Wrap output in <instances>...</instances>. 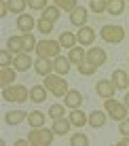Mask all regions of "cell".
<instances>
[{"mask_svg": "<svg viewBox=\"0 0 129 146\" xmlns=\"http://www.w3.org/2000/svg\"><path fill=\"white\" fill-rule=\"evenodd\" d=\"M53 135H55V131H53V129H47L44 125L42 127H32V131L28 133V144L49 146V144H53Z\"/></svg>", "mask_w": 129, "mask_h": 146, "instance_id": "obj_1", "label": "cell"}, {"mask_svg": "<svg viewBox=\"0 0 129 146\" xmlns=\"http://www.w3.org/2000/svg\"><path fill=\"white\" fill-rule=\"evenodd\" d=\"M44 87L49 89V93L55 95V98H66V93L70 91V89H68V83L59 76V74H49V76H44Z\"/></svg>", "mask_w": 129, "mask_h": 146, "instance_id": "obj_2", "label": "cell"}, {"mask_svg": "<svg viewBox=\"0 0 129 146\" xmlns=\"http://www.w3.org/2000/svg\"><path fill=\"white\" fill-rule=\"evenodd\" d=\"M104 110H106V114L112 121L127 119V112H129V108L125 106V102H116L114 98H106V102H104Z\"/></svg>", "mask_w": 129, "mask_h": 146, "instance_id": "obj_3", "label": "cell"}, {"mask_svg": "<svg viewBox=\"0 0 129 146\" xmlns=\"http://www.w3.org/2000/svg\"><path fill=\"white\" fill-rule=\"evenodd\" d=\"M2 98L7 102H13V104H23L30 98V91L23 85H9V87L2 89Z\"/></svg>", "mask_w": 129, "mask_h": 146, "instance_id": "obj_4", "label": "cell"}, {"mask_svg": "<svg viewBox=\"0 0 129 146\" xmlns=\"http://www.w3.org/2000/svg\"><path fill=\"white\" fill-rule=\"evenodd\" d=\"M100 36L106 40V42H110V44H121L123 40H125V28L110 23V26H104L100 30Z\"/></svg>", "mask_w": 129, "mask_h": 146, "instance_id": "obj_5", "label": "cell"}, {"mask_svg": "<svg viewBox=\"0 0 129 146\" xmlns=\"http://www.w3.org/2000/svg\"><path fill=\"white\" fill-rule=\"evenodd\" d=\"M59 40H38V44H36V53H38V57H49V59H55L57 55H59Z\"/></svg>", "mask_w": 129, "mask_h": 146, "instance_id": "obj_6", "label": "cell"}, {"mask_svg": "<svg viewBox=\"0 0 129 146\" xmlns=\"http://www.w3.org/2000/svg\"><path fill=\"white\" fill-rule=\"evenodd\" d=\"M85 62H89L95 68H100V66H104V64L108 62V55H106V51H104L102 47H91L87 51V55H85Z\"/></svg>", "mask_w": 129, "mask_h": 146, "instance_id": "obj_7", "label": "cell"}, {"mask_svg": "<svg viewBox=\"0 0 129 146\" xmlns=\"http://www.w3.org/2000/svg\"><path fill=\"white\" fill-rule=\"evenodd\" d=\"M114 91H116V85L112 83V80H108V78H102L100 83L95 85V93L100 95V98H114Z\"/></svg>", "mask_w": 129, "mask_h": 146, "instance_id": "obj_8", "label": "cell"}, {"mask_svg": "<svg viewBox=\"0 0 129 146\" xmlns=\"http://www.w3.org/2000/svg\"><path fill=\"white\" fill-rule=\"evenodd\" d=\"M76 38H78V44H81V47H91L93 40H95V32H93V28L83 26L76 32Z\"/></svg>", "mask_w": 129, "mask_h": 146, "instance_id": "obj_9", "label": "cell"}, {"mask_svg": "<svg viewBox=\"0 0 129 146\" xmlns=\"http://www.w3.org/2000/svg\"><path fill=\"white\" fill-rule=\"evenodd\" d=\"M32 66H34V62H32V57H30L26 51L15 55V62H13V68H15V70H19V72H26V70H30Z\"/></svg>", "mask_w": 129, "mask_h": 146, "instance_id": "obj_10", "label": "cell"}, {"mask_svg": "<svg viewBox=\"0 0 129 146\" xmlns=\"http://www.w3.org/2000/svg\"><path fill=\"white\" fill-rule=\"evenodd\" d=\"M34 68H36L38 76H49L51 72H55V70H53V62L49 57H38L36 62H34Z\"/></svg>", "mask_w": 129, "mask_h": 146, "instance_id": "obj_11", "label": "cell"}, {"mask_svg": "<svg viewBox=\"0 0 129 146\" xmlns=\"http://www.w3.org/2000/svg\"><path fill=\"white\" fill-rule=\"evenodd\" d=\"M70 23H74V26H78V28L87 26V9L81 7V4H78L76 9H72L70 11Z\"/></svg>", "mask_w": 129, "mask_h": 146, "instance_id": "obj_12", "label": "cell"}, {"mask_svg": "<svg viewBox=\"0 0 129 146\" xmlns=\"http://www.w3.org/2000/svg\"><path fill=\"white\" fill-rule=\"evenodd\" d=\"M36 28V21H34V17L32 15H28V13H21L17 17V30L21 34H26V32H32V30Z\"/></svg>", "mask_w": 129, "mask_h": 146, "instance_id": "obj_13", "label": "cell"}, {"mask_svg": "<svg viewBox=\"0 0 129 146\" xmlns=\"http://www.w3.org/2000/svg\"><path fill=\"white\" fill-rule=\"evenodd\" d=\"M106 121H108L106 110H91V112H89V125H91L93 129L104 127V125H106Z\"/></svg>", "mask_w": 129, "mask_h": 146, "instance_id": "obj_14", "label": "cell"}, {"mask_svg": "<svg viewBox=\"0 0 129 146\" xmlns=\"http://www.w3.org/2000/svg\"><path fill=\"white\" fill-rule=\"evenodd\" d=\"M21 121H28V114L23 112V110H9L7 114H4V123L15 127V125H19Z\"/></svg>", "mask_w": 129, "mask_h": 146, "instance_id": "obj_15", "label": "cell"}, {"mask_svg": "<svg viewBox=\"0 0 129 146\" xmlns=\"http://www.w3.org/2000/svg\"><path fill=\"white\" fill-rule=\"evenodd\" d=\"M70 59L68 57H62V55H57L55 59H53V70H55V72L59 74V76H66L68 72H70Z\"/></svg>", "mask_w": 129, "mask_h": 146, "instance_id": "obj_16", "label": "cell"}, {"mask_svg": "<svg viewBox=\"0 0 129 146\" xmlns=\"http://www.w3.org/2000/svg\"><path fill=\"white\" fill-rule=\"evenodd\" d=\"M47 93H49V89L44 87V85H34V87L30 89V100H32L34 104H42L44 100H47Z\"/></svg>", "mask_w": 129, "mask_h": 146, "instance_id": "obj_17", "label": "cell"}, {"mask_svg": "<svg viewBox=\"0 0 129 146\" xmlns=\"http://www.w3.org/2000/svg\"><path fill=\"white\" fill-rule=\"evenodd\" d=\"M64 102H66L68 108H78L83 104V93L78 91V89H70V91L66 93V98H64Z\"/></svg>", "mask_w": 129, "mask_h": 146, "instance_id": "obj_18", "label": "cell"}, {"mask_svg": "<svg viewBox=\"0 0 129 146\" xmlns=\"http://www.w3.org/2000/svg\"><path fill=\"white\" fill-rule=\"evenodd\" d=\"M70 123L74 125V127H83V125H89V114H85L83 110H78V108H72V112H70Z\"/></svg>", "mask_w": 129, "mask_h": 146, "instance_id": "obj_19", "label": "cell"}, {"mask_svg": "<svg viewBox=\"0 0 129 146\" xmlns=\"http://www.w3.org/2000/svg\"><path fill=\"white\" fill-rule=\"evenodd\" d=\"M85 55H87V51H85L83 47H72V49H68V59H70V64H74V66H78V64L85 62Z\"/></svg>", "mask_w": 129, "mask_h": 146, "instance_id": "obj_20", "label": "cell"}, {"mask_svg": "<svg viewBox=\"0 0 129 146\" xmlns=\"http://www.w3.org/2000/svg\"><path fill=\"white\" fill-rule=\"evenodd\" d=\"M15 80V68H9V66H2L0 68V87H9V85H13Z\"/></svg>", "mask_w": 129, "mask_h": 146, "instance_id": "obj_21", "label": "cell"}, {"mask_svg": "<svg viewBox=\"0 0 129 146\" xmlns=\"http://www.w3.org/2000/svg\"><path fill=\"white\" fill-rule=\"evenodd\" d=\"M112 83L116 85V89H127L129 87V76L125 70H114L112 72Z\"/></svg>", "mask_w": 129, "mask_h": 146, "instance_id": "obj_22", "label": "cell"}, {"mask_svg": "<svg viewBox=\"0 0 129 146\" xmlns=\"http://www.w3.org/2000/svg\"><path fill=\"white\" fill-rule=\"evenodd\" d=\"M70 125H72L70 121L62 117V119H55V121H53V127H51V129L55 131V135H66L68 131H70Z\"/></svg>", "mask_w": 129, "mask_h": 146, "instance_id": "obj_23", "label": "cell"}, {"mask_svg": "<svg viewBox=\"0 0 129 146\" xmlns=\"http://www.w3.org/2000/svg\"><path fill=\"white\" fill-rule=\"evenodd\" d=\"M76 42H78L76 34H72V32H62V34H59V44H62L64 49H72V47H76Z\"/></svg>", "mask_w": 129, "mask_h": 146, "instance_id": "obj_24", "label": "cell"}, {"mask_svg": "<svg viewBox=\"0 0 129 146\" xmlns=\"http://www.w3.org/2000/svg\"><path fill=\"white\" fill-rule=\"evenodd\" d=\"M125 11V0H108V11L112 17H118V15H123Z\"/></svg>", "mask_w": 129, "mask_h": 146, "instance_id": "obj_25", "label": "cell"}, {"mask_svg": "<svg viewBox=\"0 0 129 146\" xmlns=\"http://www.w3.org/2000/svg\"><path fill=\"white\" fill-rule=\"evenodd\" d=\"M7 49L11 53H23V40H21V36H11L7 40Z\"/></svg>", "mask_w": 129, "mask_h": 146, "instance_id": "obj_26", "label": "cell"}, {"mask_svg": "<svg viewBox=\"0 0 129 146\" xmlns=\"http://www.w3.org/2000/svg\"><path fill=\"white\" fill-rule=\"evenodd\" d=\"M28 123H30V127H42L44 125V114L40 110H32V112L28 114Z\"/></svg>", "mask_w": 129, "mask_h": 146, "instance_id": "obj_27", "label": "cell"}, {"mask_svg": "<svg viewBox=\"0 0 129 146\" xmlns=\"http://www.w3.org/2000/svg\"><path fill=\"white\" fill-rule=\"evenodd\" d=\"M21 40H23V51L30 53V51H36V38H34V34L32 32H26V34H21Z\"/></svg>", "mask_w": 129, "mask_h": 146, "instance_id": "obj_28", "label": "cell"}, {"mask_svg": "<svg viewBox=\"0 0 129 146\" xmlns=\"http://www.w3.org/2000/svg\"><path fill=\"white\" fill-rule=\"evenodd\" d=\"M89 9L95 15H102V13L108 11V0H91V2H89Z\"/></svg>", "mask_w": 129, "mask_h": 146, "instance_id": "obj_29", "label": "cell"}, {"mask_svg": "<svg viewBox=\"0 0 129 146\" xmlns=\"http://www.w3.org/2000/svg\"><path fill=\"white\" fill-rule=\"evenodd\" d=\"M36 30L40 34H51L53 32V21H49V19H44V17H40L36 21Z\"/></svg>", "mask_w": 129, "mask_h": 146, "instance_id": "obj_30", "label": "cell"}, {"mask_svg": "<svg viewBox=\"0 0 129 146\" xmlns=\"http://www.w3.org/2000/svg\"><path fill=\"white\" fill-rule=\"evenodd\" d=\"M59 11H62V9L55 7V4H53V7H47L42 11V17L49 19V21H57V19H59Z\"/></svg>", "mask_w": 129, "mask_h": 146, "instance_id": "obj_31", "label": "cell"}, {"mask_svg": "<svg viewBox=\"0 0 129 146\" xmlns=\"http://www.w3.org/2000/svg\"><path fill=\"white\" fill-rule=\"evenodd\" d=\"M7 2H9V9H11L13 13L21 15L23 11H26V4H28V0H7Z\"/></svg>", "mask_w": 129, "mask_h": 146, "instance_id": "obj_32", "label": "cell"}, {"mask_svg": "<svg viewBox=\"0 0 129 146\" xmlns=\"http://www.w3.org/2000/svg\"><path fill=\"white\" fill-rule=\"evenodd\" d=\"M64 114H66V108H64L62 104H51V108H49V117H51L53 121H55V119H62Z\"/></svg>", "mask_w": 129, "mask_h": 146, "instance_id": "obj_33", "label": "cell"}, {"mask_svg": "<svg viewBox=\"0 0 129 146\" xmlns=\"http://www.w3.org/2000/svg\"><path fill=\"white\" fill-rule=\"evenodd\" d=\"M70 144L72 146H89V138L85 133H74V135H70Z\"/></svg>", "mask_w": 129, "mask_h": 146, "instance_id": "obj_34", "label": "cell"}, {"mask_svg": "<svg viewBox=\"0 0 129 146\" xmlns=\"http://www.w3.org/2000/svg\"><path fill=\"white\" fill-rule=\"evenodd\" d=\"M53 2H55V7H59L62 11H68V13H70L72 9H76V7H78L76 0H53Z\"/></svg>", "mask_w": 129, "mask_h": 146, "instance_id": "obj_35", "label": "cell"}, {"mask_svg": "<svg viewBox=\"0 0 129 146\" xmlns=\"http://www.w3.org/2000/svg\"><path fill=\"white\" fill-rule=\"evenodd\" d=\"M76 68H78V72H81L83 76H91V74H93V72H95V70H97L95 66H91V64H89V62H83V64H78Z\"/></svg>", "mask_w": 129, "mask_h": 146, "instance_id": "obj_36", "label": "cell"}, {"mask_svg": "<svg viewBox=\"0 0 129 146\" xmlns=\"http://www.w3.org/2000/svg\"><path fill=\"white\" fill-rule=\"evenodd\" d=\"M13 62H15V57H11V51H9V49H2V51H0V68L11 66Z\"/></svg>", "mask_w": 129, "mask_h": 146, "instance_id": "obj_37", "label": "cell"}, {"mask_svg": "<svg viewBox=\"0 0 129 146\" xmlns=\"http://www.w3.org/2000/svg\"><path fill=\"white\" fill-rule=\"evenodd\" d=\"M28 7L34 11H44L47 9V0H28Z\"/></svg>", "mask_w": 129, "mask_h": 146, "instance_id": "obj_38", "label": "cell"}, {"mask_svg": "<svg viewBox=\"0 0 129 146\" xmlns=\"http://www.w3.org/2000/svg\"><path fill=\"white\" fill-rule=\"evenodd\" d=\"M118 131H121V135H129V119L118 121Z\"/></svg>", "mask_w": 129, "mask_h": 146, "instance_id": "obj_39", "label": "cell"}, {"mask_svg": "<svg viewBox=\"0 0 129 146\" xmlns=\"http://www.w3.org/2000/svg\"><path fill=\"white\" fill-rule=\"evenodd\" d=\"M9 11H11V9H9V2H7V0H2V2H0V17H7Z\"/></svg>", "mask_w": 129, "mask_h": 146, "instance_id": "obj_40", "label": "cell"}, {"mask_svg": "<svg viewBox=\"0 0 129 146\" xmlns=\"http://www.w3.org/2000/svg\"><path fill=\"white\" fill-rule=\"evenodd\" d=\"M121 146H129V135H125V138H121V142H118Z\"/></svg>", "mask_w": 129, "mask_h": 146, "instance_id": "obj_41", "label": "cell"}, {"mask_svg": "<svg viewBox=\"0 0 129 146\" xmlns=\"http://www.w3.org/2000/svg\"><path fill=\"white\" fill-rule=\"evenodd\" d=\"M123 102H125V106H127V108H129V91H127V93H125V100H123Z\"/></svg>", "mask_w": 129, "mask_h": 146, "instance_id": "obj_42", "label": "cell"}, {"mask_svg": "<svg viewBox=\"0 0 129 146\" xmlns=\"http://www.w3.org/2000/svg\"><path fill=\"white\" fill-rule=\"evenodd\" d=\"M127 62H129V57H127Z\"/></svg>", "mask_w": 129, "mask_h": 146, "instance_id": "obj_43", "label": "cell"}]
</instances>
